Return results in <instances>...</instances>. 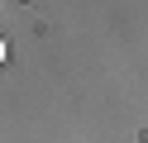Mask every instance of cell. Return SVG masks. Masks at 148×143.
Returning <instances> with one entry per match:
<instances>
[{
  "mask_svg": "<svg viewBox=\"0 0 148 143\" xmlns=\"http://www.w3.org/2000/svg\"><path fill=\"white\" fill-rule=\"evenodd\" d=\"M5 57H10V48H5V38H0V67H5Z\"/></svg>",
  "mask_w": 148,
  "mask_h": 143,
  "instance_id": "obj_1",
  "label": "cell"
}]
</instances>
